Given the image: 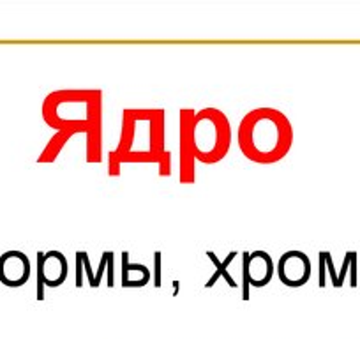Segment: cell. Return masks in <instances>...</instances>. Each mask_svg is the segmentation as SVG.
<instances>
[{
	"instance_id": "6da1fadb",
	"label": "cell",
	"mask_w": 360,
	"mask_h": 339,
	"mask_svg": "<svg viewBox=\"0 0 360 339\" xmlns=\"http://www.w3.org/2000/svg\"><path fill=\"white\" fill-rule=\"evenodd\" d=\"M279 278L288 286L304 285L309 278V260L299 251L286 252L279 262Z\"/></svg>"
},
{
	"instance_id": "7a4b0ae2",
	"label": "cell",
	"mask_w": 360,
	"mask_h": 339,
	"mask_svg": "<svg viewBox=\"0 0 360 339\" xmlns=\"http://www.w3.org/2000/svg\"><path fill=\"white\" fill-rule=\"evenodd\" d=\"M30 265L29 260L23 257L22 252L11 251L6 252L0 258V279L9 286H20L23 281L29 279Z\"/></svg>"
},
{
	"instance_id": "3957f363",
	"label": "cell",
	"mask_w": 360,
	"mask_h": 339,
	"mask_svg": "<svg viewBox=\"0 0 360 339\" xmlns=\"http://www.w3.org/2000/svg\"><path fill=\"white\" fill-rule=\"evenodd\" d=\"M68 276V262L60 252L51 251L39 257V278L48 286H58Z\"/></svg>"
},
{
	"instance_id": "277c9868",
	"label": "cell",
	"mask_w": 360,
	"mask_h": 339,
	"mask_svg": "<svg viewBox=\"0 0 360 339\" xmlns=\"http://www.w3.org/2000/svg\"><path fill=\"white\" fill-rule=\"evenodd\" d=\"M245 279H251L252 285L263 286L272 278V260L266 252H255L252 257H245Z\"/></svg>"
}]
</instances>
